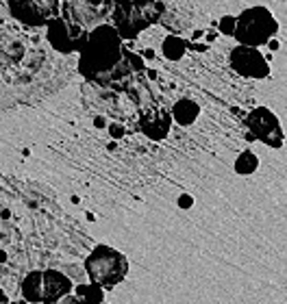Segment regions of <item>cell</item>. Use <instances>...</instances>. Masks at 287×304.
Masks as SVG:
<instances>
[{"label": "cell", "instance_id": "cell-1", "mask_svg": "<svg viewBox=\"0 0 287 304\" xmlns=\"http://www.w3.org/2000/svg\"><path fill=\"white\" fill-rule=\"evenodd\" d=\"M78 72L96 83L122 81V74H128L130 67L124 59L122 37L116 26L98 24L90 30L87 46L78 55Z\"/></svg>", "mask_w": 287, "mask_h": 304}, {"label": "cell", "instance_id": "cell-2", "mask_svg": "<svg viewBox=\"0 0 287 304\" xmlns=\"http://www.w3.org/2000/svg\"><path fill=\"white\" fill-rule=\"evenodd\" d=\"M163 13L159 0H113L111 18L122 39H135L142 30L155 24Z\"/></svg>", "mask_w": 287, "mask_h": 304}, {"label": "cell", "instance_id": "cell-3", "mask_svg": "<svg viewBox=\"0 0 287 304\" xmlns=\"http://www.w3.org/2000/svg\"><path fill=\"white\" fill-rule=\"evenodd\" d=\"M83 267H85V274L90 278V282L100 285L102 289H111V287L120 285V282L127 278L128 259L120 250L100 243L87 254Z\"/></svg>", "mask_w": 287, "mask_h": 304}, {"label": "cell", "instance_id": "cell-4", "mask_svg": "<svg viewBox=\"0 0 287 304\" xmlns=\"http://www.w3.org/2000/svg\"><path fill=\"white\" fill-rule=\"evenodd\" d=\"M276 33H279V20L268 7L255 4L237 15L235 39L239 46H253V48L268 46L276 37Z\"/></svg>", "mask_w": 287, "mask_h": 304}, {"label": "cell", "instance_id": "cell-5", "mask_svg": "<svg viewBox=\"0 0 287 304\" xmlns=\"http://www.w3.org/2000/svg\"><path fill=\"white\" fill-rule=\"evenodd\" d=\"M244 126L257 141L272 150H281L285 144L283 124H281L279 115L268 107H255L246 118H244Z\"/></svg>", "mask_w": 287, "mask_h": 304}, {"label": "cell", "instance_id": "cell-6", "mask_svg": "<svg viewBox=\"0 0 287 304\" xmlns=\"http://www.w3.org/2000/svg\"><path fill=\"white\" fill-rule=\"evenodd\" d=\"M46 37H48V44L52 46V50L61 52V55H72V52L81 55L83 48L87 46L90 33H87L85 26L59 15V18H55L48 24Z\"/></svg>", "mask_w": 287, "mask_h": 304}, {"label": "cell", "instance_id": "cell-7", "mask_svg": "<svg viewBox=\"0 0 287 304\" xmlns=\"http://www.w3.org/2000/svg\"><path fill=\"white\" fill-rule=\"evenodd\" d=\"M11 15L24 26H48L61 13V0H7Z\"/></svg>", "mask_w": 287, "mask_h": 304}, {"label": "cell", "instance_id": "cell-8", "mask_svg": "<svg viewBox=\"0 0 287 304\" xmlns=\"http://www.w3.org/2000/svg\"><path fill=\"white\" fill-rule=\"evenodd\" d=\"M228 65L244 78H253V81H265L270 76V61L259 48L253 46H235L228 52Z\"/></svg>", "mask_w": 287, "mask_h": 304}, {"label": "cell", "instance_id": "cell-9", "mask_svg": "<svg viewBox=\"0 0 287 304\" xmlns=\"http://www.w3.org/2000/svg\"><path fill=\"white\" fill-rule=\"evenodd\" d=\"M172 111L165 109H148L139 115V130L153 141H161L170 135L172 130Z\"/></svg>", "mask_w": 287, "mask_h": 304}, {"label": "cell", "instance_id": "cell-10", "mask_svg": "<svg viewBox=\"0 0 287 304\" xmlns=\"http://www.w3.org/2000/svg\"><path fill=\"white\" fill-rule=\"evenodd\" d=\"M74 282L70 276L57 270H46L44 272V304H57L61 298L70 296L74 291Z\"/></svg>", "mask_w": 287, "mask_h": 304}, {"label": "cell", "instance_id": "cell-11", "mask_svg": "<svg viewBox=\"0 0 287 304\" xmlns=\"http://www.w3.org/2000/svg\"><path fill=\"white\" fill-rule=\"evenodd\" d=\"M198 115H200V104L191 98H179L172 107V120L183 128L191 126L198 120Z\"/></svg>", "mask_w": 287, "mask_h": 304}, {"label": "cell", "instance_id": "cell-12", "mask_svg": "<svg viewBox=\"0 0 287 304\" xmlns=\"http://www.w3.org/2000/svg\"><path fill=\"white\" fill-rule=\"evenodd\" d=\"M22 298L31 304H44V272H31L20 285Z\"/></svg>", "mask_w": 287, "mask_h": 304}, {"label": "cell", "instance_id": "cell-13", "mask_svg": "<svg viewBox=\"0 0 287 304\" xmlns=\"http://www.w3.org/2000/svg\"><path fill=\"white\" fill-rule=\"evenodd\" d=\"M187 50H190V44L183 37H179V35H168V37L161 41V55L168 61H174V63L187 55Z\"/></svg>", "mask_w": 287, "mask_h": 304}, {"label": "cell", "instance_id": "cell-14", "mask_svg": "<svg viewBox=\"0 0 287 304\" xmlns=\"http://www.w3.org/2000/svg\"><path fill=\"white\" fill-rule=\"evenodd\" d=\"M235 174L239 176H250L255 174V172L259 170V156L255 154L253 150H244L237 154V159H235Z\"/></svg>", "mask_w": 287, "mask_h": 304}, {"label": "cell", "instance_id": "cell-15", "mask_svg": "<svg viewBox=\"0 0 287 304\" xmlns=\"http://www.w3.org/2000/svg\"><path fill=\"white\" fill-rule=\"evenodd\" d=\"M74 296L85 300V304H102L104 289L100 285H94V282H81V285L74 287Z\"/></svg>", "mask_w": 287, "mask_h": 304}, {"label": "cell", "instance_id": "cell-16", "mask_svg": "<svg viewBox=\"0 0 287 304\" xmlns=\"http://www.w3.org/2000/svg\"><path fill=\"white\" fill-rule=\"evenodd\" d=\"M216 29L220 30V35L235 37V29H237V15H222V18L216 22Z\"/></svg>", "mask_w": 287, "mask_h": 304}, {"label": "cell", "instance_id": "cell-17", "mask_svg": "<svg viewBox=\"0 0 287 304\" xmlns=\"http://www.w3.org/2000/svg\"><path fill=\"white\" fill-rule=\"evenodd\" d=\"M83 4H87L90 9H94L100 18H104L107 13H111V9H113V0H81Z\"/></svg>", "mask_w": 287, "mask_h": 304}, {"label": "cell", "instance_id": "cell-18", "mask_svg": "<svg viewBox=\"0 0 287 304\" xmlns=\"http://www.w3.org/2000/svg\"><path fill=\"white\" fill-rule=\"evenodd\" d=\"M124 59H127L128 67H130L133 72H144V70H146V65H144V57H142V55H135V52L124 50Z\"/></svg>", "mask_w": 287, "mask_h": 304}, {"label": "cell", "instance_id": "cell-19", "mask_svg": "<svg viewBox=\"0 0 287 304\" xmlns=\"http://www.w3.org/2000/svg\"><path fill=\"white\" fill-rule=\"evenodd\" d=\"M107 133H109V137H111L113 141H118V139H122V137H124V135H127V128H124V126H122V124L113 122V124H109Z\"/></svg>", "mask_w": 287, "mask_h": 304}, {"label": "cell", "instance_id": "cell-20", "mask_svg": "<svg viewBox=\"0 0 287 304\" xmlns=\"http://www.w3.org/2000/svg\"><path fill=\"white\" fill-rule=\"evenodd\" d=\"M176 207L183 209V211L191 209V207H194V196H190V193H181V196L176 198Z\"/></svg>", "mask_w": 287, "mask_h": 304}, {"label": "cell", "instance_id": "cell-21", "mask_svg": "<svg viewBox=\"0 0 287 304\" xmlns=\"http://www.w3.org/2000/svg\"><path fill=\"white\" fill-rule=\"evenodd\" d=\"M57 304H85V300H81L78 296H74V293H70V296H65V298H61Z\"/></svg>", "mask_w": 287, "mask_h": 304}, {"label": "cell", "instance_id": "cell-22", "mask_svg": "<svg viewBox=\"0 0 287 304\" xmlns=\"http://www.w3.org/2000/svg\"><path fill=\"white\" fill-rule=\"evenodd\" d=\"M194 52H207L209 50V46L205 44V41H191V46H190Z\"/></svg>", "mask_w": 287, "mask_h": 304}, {"label": "cell", "instance_id": "cell-23", "mask_svg": "<svg viewBox=\"0 0 287 304\" xmlns=\"http://www.w3.org/2000/svg\"><path fill=\"white\" fill-rule=\"evenodd\" d=\"M94 126H96V128H109L107 118H102V115H96V118H94Z\"/></svg>", "mask_w": 287, "mask_h": 304}, {"label": "cell", "instance_id": "cell-24", "mask_svg": "<svg viewBox=\"0 0 287 304\" xmlns=\"http://www.w3.org/2000/svg\"><path fill=\"white\" fill-rule=\"evenodd\" d=\"M218 35H220V30H218V29H213V30H207V35H205V37H207V41H213V39L218 37Z\"/></svg>", "mask_w": 287, "mask_h": 304}, {"label": "cell", "instance_id": "cell-25", "mask_svg": "<svg viewBox=\"0 0 287 304\" xmlns=\"http://www.w3.org/2000/svg\"><path fill=\"white\" fill-rule=\"evenodd\" d=\"M268 48H270V50H272V52H276V50H279V48H281V41H279V39H276V37H274V39H272V41H270V44H268Z\"/></svg>", "mask_w": 287, "mask_h": 304}, {"label": "cell", "instance_id": "cell-26", "mask_svg": "<svg viewBox=\"0 0 287 304\" xmlns=\"http://www.w3.org/2000/svg\"><path fill=\"white\" fill-rule=\"evenodd\" d=\"M0 304H11V300H9V293H7V291H0Z\"/></svg>", "mask_w": 287, "mask_h": 304}, {"label": "cell", "instance_id": "cell-27", "mask_svg": "<svg viewBox=\"0 0 287 304\" xmlns=\"http://www.w3.org/2000/svg\"><path fill=\"white\" fill-rule=\"evenodd\" d=\"M202 35H207V33H205V30H194V33H191V39H194V41H196V39H200V37H202Z\"/></svg>", "mask_w": 287, "mask_h": 304}, {"label": "cell", "instance_id": "cell-28", "mask_svg": "<svg viewBox=\"0 0 287 304\" xmlns=\"http://www.w3.org/2000/svg\"><path fill=\"white\" fill-rule=\"evenodd\" d=\"M142 57H144V59H153V57H155V50H144Z\"/></svg>", "mask_w": 287, "mask_h": 304}, {"label": "cell", "instance_id": "cell-29", "mask_svg": "<svg viewBox=\"0 0 287 304\" xmlns=\"http://www.w3.org/2000/svg\"><path fill=\"white\" fill-rule=\"evenodd\" d=\"M7 259H9V254L2 250V252H0V263H7Z\"/></svg>", "mask_w": 287, "mask_h": 304}, {"label": "cell", "instance_id": "cell-30", "mask_svg": "<svg viewBox=\"0 0 287 304\" xmlns=\"http://www.w3.org/2000/svg\"><path fill=\"white\" fill-rule=\"evenodd\" d=\"M11 304H31L29 300H24V298H22V300H18V302H11Z\"/></svg>", "mask_w": 287, "mask_h": 304}, {"label": "cell", "instance_id": "cell-31", "mask_svg": "<svg viewBox=\"0 0 287 304\" xmlns=\"http://www.w3.org/2000/svg\"><path fill=\"white\" fill-rule=\"evenodd\" d=\"M65 2H70V0H65Z\"/></svg>", "mask_w": 287, "mask_h": 304}]
</instances>
